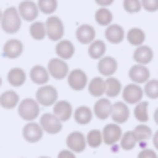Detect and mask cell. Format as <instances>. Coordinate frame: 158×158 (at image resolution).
I'll list each match as a JSON object with an SVG mask.
<instances>
[{"label": "cell", "mask_w": 158, "mask_h": 158, "mask_svg": "<svg viewBox=\"0 0 158 158\" xmlns=\"http://www.w3.org/2000/svg\"><path fill=\"white\" fill-rule=\"evenodd\" d=\"M2 29L5 32H17L21 27V15H19L15 7H9L2 12V19H0Z\"/></svg>", "instance_id": "cell-1"}, {"label": "cell", "mask_w": 158, "mask_h": 158, "mask_svg": "<svg viewBox=\"0 0 158 158\" xmlns=\"http://www.w3.org/2000/svg\"><path fill=\"white\" fill-rule=\"evenodd\" d=\"M44 27H46V36L53 41H60L65 34V26H63V21L58 15H49L44 22Z\"/></svg>", "instance_id": "cell-2"}, {"label": "cell", "mask_w": 158, "mask_h": 158, "mask_svg": "<svg viewBox=\"0 0 158 158\" xmlns=\"http://www.w3.org/2000/svg\"><path fill=\"white\" fill-rule=\"evenodd\" d=\"M36 102L39 104V106H44V107H48V106H53V104L58 100V90L55 89L53 85H41L38 89V92H36Z\"/></svg>", "instance_id": "cell-3"}, {"label": "cell", "mask_w": 158, "mask_h": 158, "mask_svg": "<svg viewBox=\"0 0 158 158\" xmlns=\"http://www.w3.org/2000/svg\"><path fill=\"white\" fill-rule=\"evenodd\" d=\"M19 116H21L22 119L32 123V121L39 116V104L36 102L34 99L21 100V102H19Z\"/></svg>", "instance_id": "cell-4"}, {"label": "cell", "mask_w": 158, "mask_h": 158, "mask_svg": "<svg viewBox=\"0 0 158 158\" xmlns=\"http://www.w3.org/2000/svg\"><path fill=\"white\" fill-rule=\"evenodd\" d=\"M46 70H48L49 75L55 77V78H58V80L65 78V77L68 75V72H70L68 63H66L65 60H61V58H51Z\"/></svg>", "instance_id": "cell-5"}, {"label": "cell", "mask_w": 158, "mask_h": 158, "mask_svg": "<svg viewBox=\"0 0 158 158\" xmlns=\"http://www.w3.org/2000/svg\"><path fill=\"white\" fill-rule=\"evenodd\" d=\"M102 133V143H107L109 146H114L123 136V129L119 127V124H106Z\"/></svg>", "instance_id": "cell-6"}, {"label": "cell", "mask_w": 158, "mask_h": 158, "mask_svg": "<svg viewBox=\"0 0 158 158\" xmlns=\"http://www.w3.org/2000/svg\"><path fill=\"white\" fill-rule=\"evenodd\" d=\"M38 124L41 126V129H43V131H46V133H49V134H56V133H60V131H61V127H63L61 121H58L55 116H53V114H49V112L43 114Z\"/></svg>", "instance_id": "cell-7"}, {"label": "cell", "mask_w": 158, "mask_h": 158, "mask_svg": "<svg viewBox=\"0 0 158 158\" xmlns=\"http://www.w3.org/2000/svg\"><path fill=\"white\" fill-rule=\"evenodd\" d=\"M66 146H68L70 151L73 153H80V151L85 150L87 141H85V134L80 133V131H73L66 136Z\"/></svg>", "instance_id": "cell-8"}, {"label": "cell", "mask_w": 158, "mask_h": 158, "mask_svg": "<svg viewBox=\"0 0 158 158\" xmlns=\"http://www.w3.org/2000/svg\"><path fill=\"white\" fill-rule=\"evenodd\" d=\"M68 85L72 87L73 90H82L85 89V85L89 83V78H87V73L80 68H75L72 72H68Z\"/></svg>", "instance_id": "cell-9"}, {"label": "cell", "mask_w": 158, "mask_h": 158, "mask_svg": "<svg viewBox=\"0 0 158 158\" xmlns=\"http://www.w3.org/2000/svg\"><path fill=\"white\" fill-rule=\"evenodd\" d=\"M19 15H21V19H26V21H36V17H38L39 10H38V5H36V2H32V0H22L21 4H19V9H17Z\"/></svg>", "instance_id": "cell-10"}, {"label": "cell", "mask_w": 158, "mask_h": 158, "mask_svg": "<svg viewBox=\"0 0 158 158\" xmlns=\"http://www.w3.org/2000/svg\"><path fill=\"white\" fill-rule=\"evenodd\" d=\"M123 99H124V104H138L141 102V97H143V89L136 83H129L126 85L123 90Z\"/></svg>", "instance_id": "cell-11"}, {"label": "cell", "mask_w": 158, "mask_h": 158, "mask_svg": "<svg viewBox=\"0 0 158 158\" xmlns=\"http://www.w3.org/2000/svg\"><path fill=\"white\" fill-rule=\"evenodd\" d=\"M72 104L68 102V100H56L55 104H53V116L56 117L58 121H68L70 117H72Z\"/></svg>", "instance_id": "cell-12"}, {"label": "cell", "mask_w": 158, "mask_h": 158, "mask_svg": "<svg viewBox=\"0 0 158 158\" xmlns=\"http://www.w3.org/2000/svg\"><path fill=\"white\" fill-rule=\"evenodd\" d=\"M112 116L114 124H121V123H126L129 119V109H127V104L124 102H114L112 107H110V114Z\"/></svg>", "instance_id": "cell-13"}, {"label": "cell", "mask_w": 158, "mask_h": 158, "mask_svg": "<svg viewBox=\"0 0 158 158\" xmlns=\"http://www.w3.org/2000/svg\"><path fill=\"white\" fill-rule=\"evenodd\" d=\"M129 78L133 80V83H146L150 80V70L144 65H133L129 68Z\"/></svg>", "instance_id": "cell-14"}, {"label": "cell", "mask_w": 158, "mask_h": 158, "mask_svg": "<svg viewBox=\"0 0 158 158\" xmlns=\"http://www.w3.org/2000/svg\"><path fill=\"white\" fill-rule=\"evenodd\" d=\"M22 136H24L26 141H29V143H36V141H39L43 138V129L41 126H39L38 123H27L24 126V129H22Z\"/></svg>", "instance_id": "cell-15"}, {"label": "cell", "mask_w": 158, "mask_h": 158, "mask_svg": "<svg viewBox=\"0 0 158 158\" xmlns=\"http://www.w3.org/2000/svg\"><path fill=\"white\" fill-rule=\"evenodd\" d=\"M100 75L104 77H112L114 72L117 70V60L114 56H102L99 60V66H97Z\"/></svg>", "instance_id": "cell-16"}, {"label": "cell", "mask_w": 158, "mask_h": 158, "mask_svg": "<svg viewBox=\"0 0 158 158\" xmlns=\"http://www.w3.org/2000/svg\"><path fill=\"white\" fill-rule=\"evenodd\" d=\"M133 58H134V61H136L138 65H144V66H146V63H150L151 60H153V49H151L150 46H146V44L136 46Z\"/></svg>", "instance_id": "cell-17"}, {"label": "cell", "mask_w": 158, "mask_h": 158, "mask_svg": "<svg viewBox=\"0 0 158 158\" xmlns=\"http://www.w3.org/2000/svg\"><path fill=\"white\" fill-rule=\"evenodd\" d=\"M22 51H24L22 41H19V39H9V41H5L4 56H7V58H17V56H21Z\"/></svg>", "instance_id": "cell-18"}, {"label": "cell", "mask_w": 158, "mask_h": 158, "mask_svg": "<svg viewBox=\"0 0 158 158\" xmlns=\"http://www.w3.org/2000/svg\"><path fill=\"white\" fill-rule=\"evenodd\" d=\"M56 55H58V58L65 60V61L68 58H72L75 55V46H73V43L68 41V39H60L58 44H56Z\"/></svg>", "instance_id": "cell-19"}, {"label": "cell", "mask_w": 158, "mask_h": 158, "mask_svg": "<svg viewBox=\"0 0 158 158\" xmlns=\"http://www.w3.org/2000/svg\"><path fill=\"white\" fill-rule=\"evenodd\" d=\"M124 36H126V32H124V29L121 27L119 24H109V26H107L106 38H107V41H110L112 44L121 43L124 39Z\"/></svg>", "instance_id": "cell-20"}, {"label": "cell", "mask_w": 158, "mask_h": 158, "mask_svg": "<svg viewBox=\"0 0 158 158\" xmlns=\"http://www.w3.org/2000/svg\"><path fill=\"white\" fill-rule=\"evenodd\" d=\"M31 80L34 83H38V85H46L48 83V78H49V73L48 70L44 68L43 65H34L31 68Z\"/></svg>", "instance_id": "cell-21"}, {"label": "cell", "mask_w": 158, "mask_h": 158, "mask_svg": "<svg viewBox=\"0 0 158 158\" xmlns=\"http://www.w3.org/2000/svg\"><path fill=\"white\" fill-rule=\"evenodd\" d=\"M77 39H78L80 43H92L94 39H95V29L92 27L90 24H82L78 26V29H77Z\"/></svg>", "instance_id": "cell-22"}, {"label": "cell", "mask_w": 158, "mask_h": 158, "mask_svg": "<svg viewBox=\"0 0 158 158\" xmlns=\"http://www.w3.org/2000/svg\"><path fill=\"white\" fill-rule=\"evenodd\" d=\"M110 107H112V104H110V100L109 99H99L95 102V106H94V110L92 112L95 114L99 119H107L109 117V114H110Z\"/></svg>", "instance_id": "cell-23"}, {"label": "cell", "mask_w": 158, "mask_h": 158, "mask_svg": "<svg viewBox=\"0 0 158 158\" xmlns=\"http://www.w3.org/2000/svg\"><path fill=\"white\" fill-rule=\"evenodd\" d=\"M26 78H27L26 72L22 68H17V66H15V68H10V70H9V73H7V80H9V83H10L12 87L24 85Z\"/></svg>", "instance_id": "cell-24"}, {"label": "cell", "mask_w": 158, "mask_h": 158, "mask_svg": "<svg viewBox=\"0 0 158 158\" xmlns=\"http://www.w3.org/2000/svg\"><path fill=\"white\" fill-rule=\"evenodd\" d=\"M87 85H89L90 95H94V97H102L106 94V80L102 77H94Z\"/></svg>", "instance_id": "cell-25"}, {"label": "cell", "mask_w": 158, "mask_h": 158, "mask_svg": "<svg viewBox=\"0 0 158 158\" xmlns=\"http://www.w3.org/2000/svg\"><path fill=\"white\" fill-rule=\"evenodd\" d=\"M19 104V95L14 90H5L2 95H0V106L4 109H14Z\"/></svg>", "instance_id": "cell-26"}, {"label": "cell", "mask_w": 158, "mask_h": 158, "mask_svg": "<svg viewBox=\"0 0 158 158\" xmlns=\"http://www.w3.org/2000/svg\"><path fill=\"white\" fill-rule=\"evenodd\" d=\"M92 116H94L92 109L87 106H80L73 110V117H75V121L78 124H89L92 121Z\"/></svg>", "instance_id": "cell-27"}, {"label": "cell", "mask_w": 158, "mask_h": 158, "mask_svg": "<svg viewBox=\"0 0 158 158\" xmlns=\"http://www.w3.org/2000/svg\"><path fill=\"white\" fill-rule=\"evenodd\" d=\"M126 38L133 46H141L144 43V39H146V34H144V31L141 27H131L127 31Z\"/></svg>", "instance_id": "cell-28"}, {"label": "cell", "mask_w": 158, "mask_h": 158, "mask_svg": "<svg viewBox=\"0 0 158 158\" xmlns=\"http://www.w3.org/2000/svg\"><path fill=\"white\" fill-rule=\"evenodd\" d=\"M123 90V85L121 82L116 78V77H107L106 78V95L107 97H117Z\"/></svg>", "instance_id": "cell-29"}, {"label": "cell", "mask_w": 158, "mask_h": 158, "mask_svg": "<svg viewBox=\"0 0 158 158\" xmlns=\"http://www.w3.org/2000/svg\"><path fill=\"white\" fill-rule=\"evenodd\" d=\"M89 55L95 60H100L106 55V43L100 41V39H94L89 44Z\"/></svg>", "instance_id": "cell-30"}, {"label": "cell", "mask_w": 158, "mask_h": 158, "mask_svg": "<svg viewBox=\"0 0 158 158\" xmlns=\"http://www.w3.org/2000/svg\"><path fill=\"white\" fill-rule=\"evenodd\" d=\"M133 134H134V138H136V141H139V143H144V141H148L151 136H153L151 129L146 126V124H139V126H136L133 129Z\"/></svg>", "instance_id": "cell-31"}, {"label": "cell", "mask_w": 158, "mask_h": 158, "mask_svg": "<svg viewBox=\"0 0 158 158\" xmlns=\"http://www.w3.org/2000/svg\"><path fill=\"white\" fill-rule=\"evenodd\" d=\"M134 117H136L139 123H146L150 119V114H148V102L146 100H141L136 104L134 107Z\"/></svg>", "instance_id": "cell-32"}, {"label": "cell", "mask_w": 158, "mask_h": 158, "mask_svg": "<svg viewBox=\"0 0 158 158\" xmlns=\"http://www.w3.org/2000/svg\"><path fill=\"white\" fill-rule=\"evenodd\" d=\"M29 34H31L32 39H43L46 36V27H44V22L41 21H34L31 24V27H29Z\"/></svg>", "instance_id": "cell-33"}, {"label": "cell", "mask_w": 158, "mask_h": 158, "mask_svg": "<svg viewBox=\"0 0 158 158\" xmlns=\"http://www.w3.org/2000/svg\"><path fill=\"white\" fill-rule=\"evenodd\" d=\"M95 21L99 22L100 26H109L110 22H112V12H110L107 7L97 9V12H95Z\"/></svg>", "instance_id": "cell-34"}, {"label": "cell", "mask_w": 158, "mask_h": 158, "mask_svg": "<svg viewBox=\"0 0 158 158\" xmlns=\"http://www.w3.org/2000/svg\"><path fill=\"white\" fill-rule=\"evenodd\" d=\"M85 141L89 146L92 148H99L100 144H102V133H100L99 129H92L89 131V134L85 136Z\"/></svg>", "instance_id": "cell-35"}, {"label": "cell", "mask_w": 158, "mask_h": 158, "mask_svg": "<svg viewBox=\"0 0 158 158\" xmlns=\"http://www.w3.org/2000/svg\"><path fill=\"white\" fill-rule=\"evenodd\" d=\"M121 148L123 150H133L134 146H136V138H134L133 131H126V133H123V136H121Z\"/></svg>", "instance_id": "cell-36"}, {"label": "cell", "mask_w": 158, "mask_h": 158, "mask_svg": "<svg viewBox=\"0 0 158 158\" xmlns=\"http://www.w3.org/2000/svg\"><path fill=\"white\" fill-rule=\"evenodd\" d=\"M143 94H146V97L150 99H158V80L156 78H150L144 83Z\"/></svg>", "instance_id": "cell-37"}, {"label": "cell", "mask_w": 158, "mask_h": 158, "mask_svg": "<svg viewBox=\"0 0 158 158\" xmlns=\"http://www.w3.org/2000/svg\"><path fill=\"white\" fill-rule=\"evenodd\" d=\"M36 5H38V10L51 15L53 12L56 10V7H58V2H56V0H38Z\"/></svg>", "instance_id": "cell-38"}, {"label": "cell", "mask_w": 158, "mask_h": 158, "mask_svg": "<svg viewBox=\"0 0 158 158\" xmlns=\"http://www.w3.org/2000/svg\"><path fill=\"white\" fill-rule=\"evenodd\" d=\"M124 10L129 12V14H134V12H139L141 9V2L139 0H123Z\"/></svg>", "instance_id": "cell-39"}, {"label": "cell", "mask_w": 158, "mask_h": 158, "mask_svg": "<svg viewBox=\"0 0 158 158\" xmlns=\"http://www.w3.org/2000/svg\"><path fill=\"white\" fill-rule=\"evenodd\" d=\"M139 2H141V7L146 9L148 12L158 10V0H139Z\"/></svg>", "instance_id": "cell-40"}, {"label": "cell", "mask_w": 158, "mask_h": 158, "mask_svg": "<svg viewBox=\"0 0 158 158\" xmlns=\"http://www.w3.org/2000/svg\"><path fill=\"white\" fill-rule=\"evenodd\" d=\"M138 158H158V155L153 150H143V151H139Z\"/></svg>", "instance_id": "cell-41"}, {"label": "cell", "mask_w": 158, "mask_h": 158, "mask_svg": "<svg viewBox=\"0 0 158 158\" xmlns=\"http://www.w3.org/2000/svg\"><path fill=\"white\" fill-rule=\"evenodd\" d=\"M58 158H77V156H75V153L70 151V150H61L58 153Z\"/></svg>", "instance_id": "cell-42"}, {"label": "cell", "mask_w": 158, "mask_h": 158, "mask_svg": "<svg viewBox=\"0 0 158 158\" xmlns=\"http://www.w3.org/2000/svg\"><path fill=\"white\" fill-rule=\"evenodd\" d=\"M97 4L100 5V7H107V5H110L114 2V0H95Z\"/></svg>", "instance_id": "cell-43"}, {"label": "cell", "mask_w": 158, "mask_h": 158, "mask_svg": "<svg viewBox=\"0 0 158 158\" xmlns=\"http://www.w3.org/2000/svg\"><path fill=\"white\" fill-rule=\"evenodd\" d=\"M153 144H155V148L158 150V131L153 134Z\"/></svg>", "instance_id": "cell-44"}, {"label": "cell", "mask_w": 158, "mask_h": 158, "mask_svg": "<svg viewBox=\"0 0 158 158\" xmlns=\"http://www.w3.org/2000/svg\"><path fill=\"white\" fill-rule=\"evenodd\" d=\"M153 117H155V123L158 124V107H156V110H155V114H153Z\"/></svg>", "instance_id": "cell-45"}, {"label": "cell", "mask_w": 158, "mask_h": 158, "mask_svg": "<svg viewBox=\"0 0 158 158\" xmlns=\"http://www.w3.org/2000/svg\"><path fill=\"white\" fill-rule=\"evenodd\" d=\"M0 85H2V77H0Z\"/></svg>", "instance_id": "cell-46"}, {"label": "cell", "mask_w": 158, "mask_h": 158, "mask_svg": "<svg viewBox=\"0 0 158 158\" xmlns=\"http://www.w3.org/2000/svg\"><path fill=\"white\" fill-rule=\"evenodd\" d=\"M39 158H49V156H39Z\"/></svg>", "instance_id": "cell-47"}, {"label": "cell", "mask_w": 158, "mask_h": 158, "mask_svg": "<svg viewBox=\"0 0 158 158\" xmlns=\"http://www.w3.org/2000/svg\"><path fill=\"white\" fill-rule=\"evenodd\" d=\"M0 19H2V10H0Z\"/></svg>", "instance_id": "cell-48"}]
</instances>
